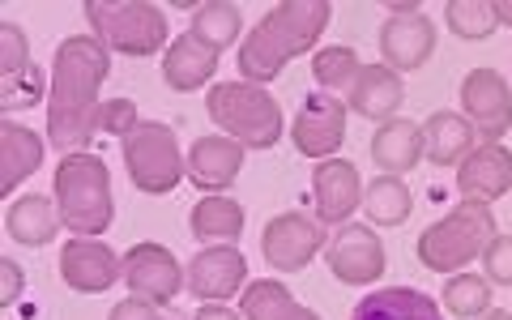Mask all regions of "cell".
Masks as SVG:
<instances>
[{"label":"cell","mask_w":512,"mask_h":320,"mask_svg":"<svg viewBox=\"0 0 512 320\" xmlns=\"http://www.w3.org/2000/svg\"><path fill=\"white\" fill-rule=\"evenodd\" d=\"M495 18L500 26H512V0H495Z\"/></svg>","instance_id":"40"},{"label":"cell","mask_w":512,"mask_h":320,"mask_svg":"<svg viewBox=\"0 0 512 320\" xmlns=\"http://www.w3.org/2000/svg\"><path fill=\"white\" fill-rule=\"evenodd\" d=\"M346 99H350V111H355V116L372 120L380 128V124L397 120V111L406 103V82H402V73L389 69V64H363L359 82Z\"/></svg>","instance_id":"19"},{"label":"cell","mask_w":512,"mask_h":320,"mask_svg":"<svg viewBox=\"0 0 512 320\" xmlns=\"http://www.w3.org/2000/svg\"><path fill=\"white\" fill-rule=\"evenodd\" d=\"M107 320H167V316L158 312L154 303L137 299V295H128V299H120L116 308H111V316H107Z\"/></svg>","instance_id":"37"},{"label":"cell","mask_w":512,"mask_h":320,"mask_svg":"<svg viewBox=\"0 0 512 320\" xmlns=\"http://www.w3.org/2000/svg\"><path fill=\"white\" fill-rule=\"evenodd\" d=\"M239 30H244V9L231 5V0H205V5L192 9L188 35L201 39L205 47H214L222 56V47L239 43Z\"/></svg>","instance_id":"27"},{"label":"cell","mask_w":512,"mask_h":320,"mask_svg":"<svg viewBox=\"0 0 512 320\" xmlns=\"http://www.w3.org/2000/svg\"><path fill=\"white\" fill-rule=\"evenodd\" d=\"M457 192L461 201H478L491 205L512 192V150L504 146H474L466 154V163L457 167Z\"/></svg>","instance_id":"17"},{"label":"cell","mask_w":512,"mask_h":320,"mask_svg":"<svg viewBox=\"0 0 512 320\" xmlns=\"http://www.w3.org/2000/svg\"><path fill=\"white\" fill-rule=\"evenodd\" d=\"M47 90H52V82H47L43 69L35 64V69L22 73L18 82H5V86H0V111H5V116H18V111L35 107Z\"/></svg>","instance_id":"34"},{"label":"cell","mask_w":512,"mask_h":320,"mask_svg":"<svg viewBox=\"0 0 512 320\" xmlns=\"http://www.w3.org/2000/svg\"><path fill=\"white\" fill-rule=\"evenodd\" d=\"M141 124V111L133 99H103L99 107V116H94V133H103V137H128L133 128Z\"/></svg>","instance_id":"35"},{"label":"cell","mask_w":512,"mask_h":320,"mask_svg":"<svg viewBox=\"0 0 512 320\" xmlns=\"http://www.w3.org/2000/svg\"><path fill=\"white\" fill-rule=\"evenodd\" d=\"M491 295L495 286L478 274H453L444 282V312L457 320H478L483 312H491Z\"/></svg>","instance_id":"32"},{"label":"cell","mask_w":512,"mask_h":320,"mask_svg":"<svg viewBox=\"0 0 512 320\" xmlns=\"http://www.w3.org/2000/svg\"><path fill=\"white\" fill-rule=\"evenodd\" d=\"M346 116L350 111L338 94H325V90L308 94V99L299 103L295 124H291L295 150L303 158H316V163L333 158V150H342V141H346Z\"/></svg>","instance_id":"12"},{"label":"cell","mask_w":512,"mask_h":320,"mask_svg":"<svg viewBox=\"0 0 512 320\" xmlns=\"http://www.w3.org/2000/svg\"><path fill=\"white\" fill-rule=\"evenodd\" d=\"M303 303L291 295V286H282L274 278L248 282L244 295H239V312L244 320H295Z\"/></svg>","instance_id":"29"},{"label":"cell","mask_w":512,"mask_h":320,"mask_svg":"<svg viewBox=\"0 0 512 320\" xmlns=\"http://www.w3.org/2000/svg\"><path fill=\"white\" fill-rule=\"evenodd\" d=\"M325 265L342 286H372L389 269V252L367 222H346L325 244Z\"/></svg>","instance_id":"9"},{"label":"cell","mask_w":512,"mask_h":320,"mask_svg":"<svg viewBox=\"0 0 512 320\" xmlns=\"http://www.w3.org/2000/svg\"><path fill=\"white\" fill-rule=\"evenodd\" d=\"M47 158V141L18 120H0V197L18 192L26 175H35Z\"/></svg>","instance_id":"20"},{"label":"cell","mask_w":512,"mask_h":320,"mask_svg":"<svg viewBox=\"0 0 512 320\" xmlns=\"http://www.w3.org/2000/svg\"><path fill=\"white\" fill-rule=\"evenodd\" d=\"M478 320H512V312H504V308H491V312H483Z\"/></svg>","instance_id":"41"},{"label":"cell","mask_w":512,"mask_h":320,"mask_svg":"<svg viewBox=\"0 0 512 320\" xmlns=\"http://www.w3.org/2000/svg\"><path fill=\"white\" fill-rule=\"evenodd\" d=\"M120 154H124L128 180H133L137 192H146V197H167L188 175V154L180 150L175 128L163 120H141L120 141Z\"/></svg>","instance_id":"7"},{"label":"cell","mask_w":512,"mask_h":320,"mask_svg":"<svg viewBox=\"0 0 512 320\" xmlns=\"http://www.w3.org/2000/svg\"><path fill=\"white\" fill-rule=\"evenodd\" d=\"M205 111L222 128V137L244 150H274L282 137V107L265 86L252 82H218L205 90Z\"/></svg>","instance_id":"4"},{"label":"cell","mask_w":512,"mask_h":320,"mask_svg":"<svg viewBox=\"0 0 512 320\" xmlns=\"http://www.w3.org/2000/svg\"><path fill=\"white\" fill-rule=\"evenodd\" d=\"M35 69V60H30V47H26V35L18 22H5L0 26V86L5 82H18L22 73Z\"/></svg>","instance_id":"33"},{"label":"cell","mask_w":512,"mask_h":320,"mask_svg":"<svg viewBox=\"0 0 512 320\" xmlns=\"http://www.w3.org/2000/svg\"><path fill=\"white\" fill-rule=\"evenodd\" d=\"M350 320H444V308L414 286H380L355 303Z\"/></svg>","instance_id":"23"},{"label":"cell","mask_w":512,"mask_h":320,"mask_svg":"<svg viewBox=\"0 0 512 320\" xmlns=\"http://www.w3.org/2000/svg\"><path fill=\"white\" fill-rule=\"evenodd\" d=\"M363 180L350 158H325L312 175V197H316V218L325 227H346V218L363 205Z\"/></svg>","instance_id":"16"},{"label":"cell","mask_w":512,"mask_h":320,"mask_svg":"<svg viewBox=\"0 0 512 320\" xmlns=\"http://www.w3.org/2000/svg\"><path fill=\"white\" fill-rule=\"evenodd\" d=\"M0 274H5V286H0V303H5V308H13V303L22 299L26 278H22V269H18V261H13V256H5V261H0Z\"/></svg>","instance_id":"38"},{"label":"cell","mask_w":512,"mask_h":320,"mask_svg":"<svg viewBox=\"0 0 512 320\" xmlns=\"http://www.w3.org/2000/svg\"><path fill=\"white\" fill-rule=\"evenodd\" d=\"M60 278L77 295H103L124 278V256L107 239L77 235L60 248Z\"/></svg>","instance_id":"13"},{"label":"cell","mask_w":512,"mask_h":320,"mask_svg":"<svg viewBox=\"0 0 512 320\" xmlns=\"http://www.w3.org/2000/svg\"><path fill=\"white\" fill-rule=\"evenodd\" d=\"M474 146H478V133H474V124L466 116H457V111H431V116H427V124H423L427 163L461 167Z\"/></svg>","instance_id":"26"},{"label":"cell","mask_w":512,"mask_h":320,"mask_svg":"<svg viewBox=\"0 0 512 320\" xmlns=\"http://www.w3.org/2000/svg\"><path fill=\"white\" fill-rule=\"evenodd\" d=\"M218 73V52L205 47L201 39H192L188 30L175 35L163 52V82L175 94H192V90H205V82H214Z\"/></svg>","instance_id":"21"},{"label":"cell","mask_w":512,"mask_h":320,"mask_svg":"<svg viewBox=\"0 0 512 320\" xmlns=\"http://www.w3.org/2000/svg\"><path fill=\"white\" fill-rule=\"evenodd\" d=\"M111 73V52L94 35H69L56 43L52 90H47V146L60 154L90 150L94 116H99V90Z\"/></svg>","instance_id":"1"},{"label":"cell","mask_w":512,"mask_h":320,"mask_svg":"<svg viewBox=\"0 0 512 320\" xmlns=\"http://www.w3.org/2000/svg\"><path fill=\"white\" fill-rule=\"evenodd\" d=\"M461 107L466 120L474 124L478 137H487L491 146H500L504 133L512 128V86L504 82L500 69H470L461 82Z\"/></svg>","instance_id":"14"},{"label":"cell","mask_w":512,"mask_h":320,"mask_svg":"<svg viewBox=\"0 0 512 320\" xmlns=\"http://www.w3.org/2000/svg\"><path fill=\"white\" fill-rule=\"evenodd\" d=\"M359 73H363V60H359L355 47H346V43L320 47V52L312 56V77H316V86L325 90V94H338V99L355 90Z\"/></svg>","instance_id":"30"},{"label":"cell","mask_w":512,"mask_h":320,"mask_svg":"<svg viewBox=\"0 0 512 320\" xmlns=\"http://www.w3.org/2000/svg\"><path fill=\"white\" fill-rule=\"evenodd\" d=\"M380 56L393 73H414L436 56V22L419 5H393L380 26Z\"/></svg>","instance_id":"10"},{"label":"cell","mask_w":512,"mask_h":320,"mask_svg":"<svg viewBox=\"0 0 512 320\" xmlns=\"http://www.w3.org/2000/svg\"><path fill=\"white\" fill-rule=\"evenodd\" d=\"M52 197L60 205V218L73 235L103 239L116 222V201H111V171L99 154H64L52 180Z\"/></svg>","instance_id":"3"},{"label":"cell","mask_w":512,"mask_h":320,"mask_svg":"<svg viewBox=\"0 0 512 320\" xmlns=\"http://www.w3.org/2000/svg\"><path fill=\"white\" fill-rule=\"evenodd\" d=\"M192 320H239V312H231L227 303H201Z\"/></svg>","instance_id":"39"},{"label":"cell","mask_w":512,"mask_h":320,"mask_svg":"<svg viewBox=\"0 0 512 320\" xmlns=\"http://www.w3.org/2000/svg\"><path fill=\"white\" fill-rule=\"evenodd\" d=\"M320 252H325V222L316 214L308 218L299 210H286V214L265 222L261 256L269 261V269H278V274H299V269H308Z\"/></svg>","instance_id":"8"},{"label":"cell","mask_w":512,"mask_h":320,"mask_svg":"<svg viewBox=\"0 0 512 320\" xmlns=\"http://www.w3.org/2000/svg\"><path fill=\"white\" fill-rule=\"evenodd\" d=\"M124 286L128 295L146 299L154 308H167L188 286V269H180L175 252L163 244H133L124 252Z\"/></svg>","instance_id":"11"},{"label":"cell","mask_w":512,"mask_h":320,"mask_svg":"<svg viewBox=\"0 0 512 320\" xmlns=\"http://www.w3.org/2000/svg\"><path fill=\"white\" fill-rule=\"evenodd\" d=\"M483 278L491 286H512V235H495L483 252Z\"/></svg>","instance_id":"36"},{"label":"cell","mask_w":512,"mask_h":320,"mask_svg":"<svg viewBox=\"0 0 512 320\" xmlns=\"http://www.w3.org/2000/svg\"><path fill=\"white\" fill-rule=\"evenodd\" d=\"M295 320H320V316H316L312 308H299V316H295Z\"/></svg>","instance_id":"42"},{"label":"cell","mask_w":512,"mask_h":320,"mask_svg":"<svg viewBox=\"0 0 512 320\" xmlns=\"http://www.w3.org/2000/svg\"><path fill=\"white\" fill-rule=\"evenodd\" d=\"M248 286V256L235 244L201 248L188 261V291L201 303H227Z\"/></svg>","instance_id":"15"},{"label":"cell","mask_w":512,"mask_h":320,"mask_svg":"<svg viewBox=\"0 0 512 320\" xmlns=\"http://www.w3.org/2000/svg\"><path fill=\"white\" fill-rule=\"evenodd\" d=\"M329 18H333L329 0H282V5H269L265 18L239 43V82L252 86L274 82L295 56H308V47H316Z\"/></svg>","instance_id":"2"},{"label":"cell","mask_w":512,"mask_h":320,"mask_svg":"<svg viewBox=\"0 0 512 320\" xmlns=\"http://www.w3.org/2000/svg\"><path fill=\"white\" fill-rule=\"evenodd\" d=\"M244 222H248L244 205L222 197V192H210V197H201L197 205H192L188 231L201 248H222V244H235V239L244 235Z\"/></svg>","instance_id":"24"},{"label":"cell","mask_w":512,"mask_h":320,"mask_svg":"<svg viewBox=\"0 0 512 320\" xmlns=\"http://www.w3.org/2000/svg\"><path fill=\"white\" fill-rule=\"evenodd\" d=\"M500 235L495 231V214L491 205L478 201H461L457 210H448L440 222L419 235V261L431 274H461L470 261L487 252V244Z\"/></svg>","instance_id":"5"},{"label":"cell","mask_w":512,"mask_h":320,"mask_svg":"<svg viewBox=\"0 0 512 320\" xmlns=\"http://www.w3.org/2000/svg\"><path fill=\"white\" fill-rule=\"evenodd\" d=\"M427 158L423 150V128L419 124H410V120H389V124H380L376 128V137H372V163L380 175H406L414 171Z\"/></svg>","instance_id":"25"},{"label":"cell","mask_w":512,"mask_h":320,"mask_svg":"<svg viewBox=\"0 0 512 320\" xmlns=\"http://www.w3.org/2000/svg\"><path fill=\"white\" fill-rule=\"evenodd\" d=\"M410 210H414V197L402 175H376L363 188V214L372 218V227H402Z\"/></svg>","instance_id":"28"},{"label":"cell","mask_w":512,"mask_h":320,"mask_svg":"<svg viewBox=\"0 0 512 320\" xmlns=\"http://www.w3.org/2000/svg\"><path fill=\"white\" fill-rule=\"evenodd\" d=\"M244 158H248V150L231 137H222V133L218 137H197L192 150H188V180L210 197V192H222V188H231L239 180Z\"/></svg>","instance_id":"18"},{"label":"cell","mask_w":512,"mask_h":320,"mask_svg":"<svg viewBox=\"0 0 512 320\" xmlns=\"http://www.w3.org/2000/svg\"><path fill=\"white\" fill-rule=\"evenodd\" d=\"M90 35L99 39L107 52H124V56H154L167 52V13L163 5L150 0H86L82 5Z\"/></svg>","instance_id":"6"},{"label":"cell","mask_w":512,"mask_h":320,"mask_svg":"<svg viewBox=\"0 0 512 320\" xmlns=\"http://www.w3.org/2000/svg\"><path fill=\"white\" fill-rule=\"evenodd\" d=\"M60 227H64V218H60L56 197H39V192L18 197L9 205V214H5V231H9L13 244H22V248L52 244V239L60 235Z\"/></svg>","instance_id":"22"},{"label":"cell","mask_w":512,"mask_h":320,"mask_svg":"<svg viewBox=\"0 0 512 320\" xmlns=\"http://www.w3.org/2000/svg\"><path fill=\"white\" fill-rule=\"evenodd\" d=\"M444 26L453 30L457 39H466V43L491 39L495 30H500L495 0H448V5H444Z\"/></svg>","instance_id":"31"}]
</instances>
